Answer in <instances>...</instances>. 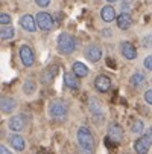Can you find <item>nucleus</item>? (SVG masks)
<instances>
[{"mask_svg": "<svg viewBox=\"0 0 152 154\" xmlns=\"http://www.w3.org/2000/svg\"><path fill=\"white\" fill-rule=\"evenodd\" d=\"M76 140L79 145V154H93L94 151V139L88 127H79L76 131Z\"/></svg>", "mask_w": 152, "mask_h": 154, "instance_id": "obj_1", "label": "nucleus"}, {"mask_svg": "<svg viewBox=\"0 0 152 154\" xmlns=\"http://www.w3.org/2000/svg\"><path fill=\"white\" fill-rule=\"evenodd\" d=\"M56 46H58V51L62 55H70L76 49V40H75L73 35H70L67 32H62L56 40Z\"/></svg>", "mask_w": 152, "mask_h": 154, "instance_id": "obj_2", "label": "nucleus"}, {"mask_svg": "<svg viewBox=\"0 0 152 154\" xmlns=\"http://www.w3.org/2000/svg\"><path fill=\"white\" fill-rule=\"evenodd\" d=\"M67 110L69 108H67L66 102H62L61 99H55V101H52L49 104V116L52 119L61 121V119H64L67 116Z\"/></svg>", "mask_w": 152, "mask_h": 154, "instance_id": "obj_3", "label": "nucleus"}, {"mask_svg": "<svg viewBox=\"0 0 152 154\" xmlns=\"http://www.w3.org/2000/svg\"><path fill=\"white\" fill-rule=\"evenodd\" d=\"M88 110H90V115H91V118L97 122V124H100L103 119H105V108H103V105L99 102V99L97 98H90V101H88Z\"/></svg>", "mask_w": 152, "mask_h": 154, "instance_id": "obj_4", "label": "nucleus"}, {"mask_svg": "<svg viewBox=\"0 0 152 154\" xmlns=\"http://www.w3.org/2000/svg\"><path fill=\"white\" fill-rule=\"evenodd\" d=\"M35 21H37L38 29H41V31H50L55 26V21H53L52 15L49 12H44V11H40L35 15Z\"/></svg>", "mask_w": 152, "mask_h": 154, "instance_id": "obj_5", "label": "nucleus"}, {"mask_svg": "<svg viewBox=\"0 0 152 154\" xmlns=\"http://www.w3.org/2000/svg\"><path fill=\"white\" fill-rule=\"evenodd\" d=\"M20 60L21 63H23V66H26V67H32L34 63H35V54L32 51V48L29 45H23V46H20Z\"/></svg>", "mask_w": 152, "mask_h": 154, "instance_id": "obj_6", "label": "nucleus"}, {"mask_svg": "<svg viewBox=\"0 0 152 154\" xmlns=\"http://www.w3.org/2000/svg\"><path fill=\"white\" fill-rule=\"evenodd\" d=\"M84 55H85V58L88 60V61L97 63V61H100L103 52H102V48L100 46H97V45H88V46L85 48V51H84Z\"/></svg>", "mask_w": 152, "mask_h": 154, "instance_id": "obj_7", "label": "nucleus"}, {"mask_svg": "<svg viewBox=\"0 0 152 154\" xmlns=\"http://www.w3.org/2000/svg\"><path fill=\"white\" fill-rule=\"evenodd\" d=\"M26 122H28V119H26L25 115H14V116L9 118L8 127H9L11 131H15V133H18V131H21V130L26 127Z\"/></svg>", "mask_w": 152, "mask_h": 154, "instance_id": "obj_8", "label": "nucleus"}, {"mask_svg": "<svg viewBox=\"0 0 152 154\" xmlns=\"http://www.w3.org/2000/svg\"><path fill=\"white\" fill-rule=\"evenodd\" d=\"M20 26L23 28L26 32H35L38 29L37 26V21H35V17L31 15V14H25L20 17Z\"/></svg>", "mask_w": 152, "mask_h": 154, "instance_id": "obj_9", "label": "nucleus"}, {"mask_svg": "<svg viewBox=\"0 0 152 154\" xmlns=\"http://www.w3.org/2000/svg\"><path fill=\"white\" fill-rule=\"evenodd\" d=\"M120 54L126 60H136L137 58V49L133 43L129 41H122L120 43Z\"/></svg>", "mask_w": 152, "mask_h": 154, "instance_id": "obj_10", "label": "nucleus"}, {"mask_svg": "<svg viewBox=\"0 0 152 154\" xmlns=\"http://www.w3.org/2000/svg\"><path fill=\"white\" fill-rule=\"evenodd\" d=\"M108 139L113 140L114 143H119L123 139V130L119 124L116 122L110 124V127H108Z\"/></svg>", "mask_w": 152, "mask_h": 154, "instance_id": "obj_11", "label": "nucleus"}, {"mask_svg": "<svg viewBox=\"0 0 152 154\" xmlns=\"http://www.w3.org/2000/svg\"><path fill=\"white\" fill-rule=\"evenodd\" d=\"M151 145H152V140L145 134V136H142V137H139V139L136 140V143H134V149H136L137 154H148Z\"/></svg>", "mask_w": 152, "mask_h": 154, "instance_id": "obj_12", "label": "nucleus"}, {"mask_svg": "<svg viewBox=\"0 0 152 154\" xmlns=\"http://www.w3.org/2000/svg\"><path fill=\"white\" fill-rule=\"evenodd\" d=\"M94 87H96L97 92L105 93V92L110 90V87H111V79L108 78L106 75H99V76H96V79H94Z\"/></svg>", "mask_w": 152, "mask_h": 154, "instance_id": "obj_13", "label": "nucleus"}, {"mask_svg": "<svg viewBox=\"0 0 152 154\" xmlns=\"http://www.w3.org/2000/svg\"><path fill=\"white\" fill-rule=\"evenodd\" d=\"M17 108V101L14 98H2L0 99V112L5 115H11L14 110Z\"/></svg>", "mask_w": 152, "mask_h": 154, "instance_id": "obj_14", "label": "nucleus"}, {"mask_svg": "<svg viewBox=\"0 0 152 154\" xmlns=\"http://www.w3.org/2000/svg\"><path fill=\"white\" fill-rule=\"evenodd\" d=\"M116 21H117V28L122 29V31H126V29H129V28L133 26V17L129 15V12L119 14L117 18H116Z\"/></svg>", "mask_w": 152, "mask_h": 154, "instance_id": "obj_15", "label": "nucleus"}, {"mask_svg": "<svg viewBox=\"0 0 152 154\" xmlns=\"http://www.w3.org/2000/svg\"><path fill=\"white\" fill-rule=\"evenodd\" d=\"M64 85L70 90H76L79 89V79L73 72H66L64 73Z\"/></svg>", "mask_w": 152, "mask_h": 154, "instance_id": "obj_16", "label": "nucleus"}, {"mask_svg": "<svg viewBox=\"0 0 152 154\" xmlns=\"http://www.w3.org/2000/svg\"><path fill=\"white\" fill-rule=\"evenodd\" d=\"M58 73V66H49V67L41 73V82H44V84H50L55 76Z\"/></svg>", "mask_w": 152, "mask_h": 154, "instance_id": "obj_17", "label": "nucleus"}, {"mask_svg": "<svg viewBox=\"0 0 152 154\" xmlns=\"http://www.w3.org/2000/svg\"><path fill=\"white\" fill-rule=\"evenodd\" d=\"M100 18L105 21V23H110V21H113L114 18H117L116 15V9L111 6V5H106L100 9Z\"/></svg>", "mask_w": 152, "mask_h": 154, "instance_id": "obj_18", "label": "nucleus"}, {"mask_svg": "<svg viewBox=\"0 0 152 154\" xmlns=\"http://www.w3.org/2000/svg\"><path fill=\"white\" fill-rule=\"evenodd\" d=\"M9 143H11V146L15 149V151H18V152H21V151H25V148H26V142H25V139L21 137L20 134H12L11 137H9Z\"/></svg>", "mask_w": 152, "mask_h": 154, "instance_id": "obj_19", "label": "nucleus"}, {"mask_svg": "<svg viewBox=\"0 0 152 154\" xmlns=\"http://www.w3.org/2000/svg\"><path fill=\"white\" fill-rule=\"evenodd\" d=\"M72 72L78 76V78H84V76H87L88 75V67L84 64V63H81V61H75L73 63V66H72Z\"/></svg>", "mask_w": 152, "mask_h": 154, "instance_id": "obj_20", "label": "nucleus"}, {"mask_svg": "<svg viewBox=\"0 0 152 154\" xmlns=\"http://www.w3.org/2000/svg\"><path fill=\"white\" fill-rule=\"evenodd\" d=\"M35 90H37V84H35L34 79H26V81L23 82V93H25V95L32 96V95L35 93Z\"/></svg>", "mask_w": 152, "mask_h": 154, "instance_id": "obj_21", "label": "nucleus"}, {"mask_svg": "<svg viewBox=\"0 0 152 154\" xmlns=\"http://www.w3.org/2000/svg\"><path fill=\"white\" fill-rule=\"evenodd\" d=\"M14 35H15V29L9 25L0 29V38L2 40H11V38H14Z\"/></svg>", "mask_w": 152, "mask_h": 154, "instance_id": "obj_22", "label": "nucleus"}, {"mask_svg": "<svg viewBox=\"0 0 152 154\" xmlns=\"http://www.w3.org/2000/svg\"><path fill=\"white\" fill-rule=\"evenodd\" d=\"M145 73H142V72H136L133 76H131V79H129V82H131L133 85H136V87H139V85H142L143 82H145Z\"/></svg>", "mask_w": 152, "mask_h": 154, "instance_id": "obj_23", "label": "nucleus"}, {"mask_svg": "<svg viewBox=\"0 0 152 154\" xmlns=\"http://www.w3.org/2000/svg\"><path fill=\"white\" fill-rule=\"evenodd\" d=\"M143 130H145V124H143V121H136L134 124H133V127H131V131L134 134H142L143 133Z\"/></svg>", "mask_w": 152, "mask_h": 154, "instance_id": "obj_24", "label": "nucleus"}, {"mask_svg": "<svg viewBox=\"0 0 152 154\" xmlns=\"http://www.w3.org/2000/svg\"><path fill=\"white\" fill-rule=\"evenodd\" d=\"M9 23H11V15L6 12H0V25L8 26Z\"/></svg>", "mask_w": 152, "mask_h": 154, "instance_id": "obj_25", "label": "nucleus"}, {"mask_svg": "<svg viewBox=\"0 0 152 154\" xmlns=\"http://www.w3.org/2000/svg\"><path fill=\"white\" fill-rule=\"evenodd\" d=\"M143 66H145V69L146 70H151L152 72V55H148L143 61Z\"/></svg>", "mask_w": 152, "mask_h": 154, "instance_id": "obj_26", "label": "nucleus"}, {"mask_svg": "<svg viewBox=\"0 0 152 154\" xmlns=\"http://www.w3.org/2000/svg\"><path fill=\"white\" fill-rule=\"evenodd\" d=\"M35 3L40 6V8H47L50 5V0H35Z\"/></svg>", "mask_w": 152, "mask_h": 154, "instance_id": "obj_27", "label": "nucleus"}, {"mask_svg": "<svg viewBox=\"0 0 152 154\" xmlns=\"http://www.w3.org/2000/svg\"><path fill=\"white\" fill-rule=\"evenodd\" d=\"M145 101H146L149 105H152V89L146 90V93H145Z\"/></svg>", "mask_w": 152, "mask_h": 154, "instance_id": "obj_28", "label": "nucleus"}, {"mask_svg": "<svg viewBox=\"0 0 152 154\" xmlns=\"http://www.w3.org/2000/svg\"><path fill=\"white\" fill-rule=\"evenodd\" d=\"M152 45V34H149L145 40H143V46H146V48H149Z\"/></svg>", "mask_w": 152, "mask_h": 154, "instance_id": "obj_29", "label": "nucleus"}, {"mask_svg": "<svg viewBox=\"0 0 152 154\" xmlns=\"http://www.w3.org/2000/svg\"><path fill=\"white\" fill-rule=\"evenodd\" d=\"M0 154H12L5 145H0Z\"/></svg>", "mask_w": 152, "mask_h": 154, "instance_id": "obj_30", "label": "nucleus"}, {"mask_svg": "<svg viewBox=\"0 0 152 154\" xmlns=\"http://www.w3.org/2000/svg\"><path fill=\"white\" fill-rule=\"evenodd\" d=\"M102 35H103V37H110V35H111V31H110V29H103V31H102Z\"/></svg>", "mask_w": 152, "mask_h": 154, "instance_id": "obj_31", "label": "nucleus"}, {"mask_svg": "<svg viewBox=\"0 0 152 154\" xmlns=\"http://www.w3.org/2000/svg\"><path fill=\"white\" fill-rule=\"evenodd\" d=\"M146 136H148V137H149V139L152 140V127H151V128H149V130L146 131Z\"/></svg>", "mask_w": 152, "mask_h": 154, "instance_id": "obj_32", "label": "nucleus"}, {"mask_svg": "<svg viewBox=\"0 0 152 154\" xmlns=\"http://www.w3.org/2000/svg\"><path fill=\"white\" fill-rule=\"evenodd\" d=\"M105 2H110V3H114V2H119V0H105Z\"/></svg>", "mask_w": 152, "mask_h": 154, "instance_id": "obj_33", "label": "nucleus"}]
</instances>
